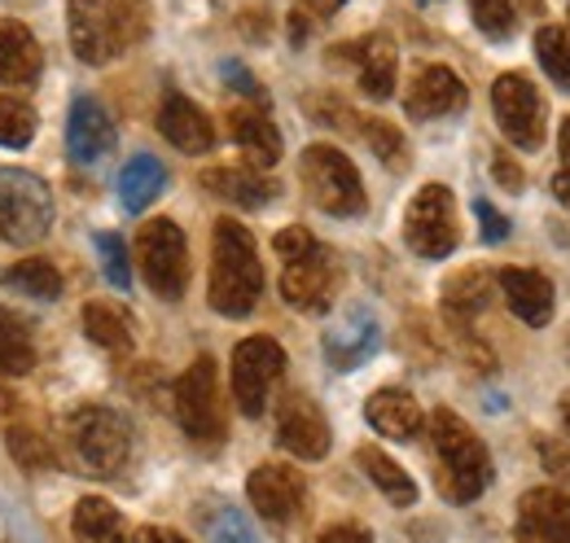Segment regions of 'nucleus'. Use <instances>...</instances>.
Here are the masks:
<instances>
[{
	"label": "nucleus",
	"mask_w": 570,
	"mask_h": 543,
	"mask_svg": "<svg viewBox=\"0 0 570 543\" xmlns=\"http://www.w3.org/2000/svg\"><path fill=\"white\" fill-rule=\"evenodd\" d=\"M364 416H368V425H373L382 438H395V443H413V438L422 434V425H426L417 399H413L409 391H395V386L368 395Z\"/></svg>",
	"instance_id": "22"
},
{
	"label": "nucleus",
	"mask_w": 570,
	"mask_h": 543,
	"mask_svg": "<svg viewBox=\"0 0 570 543\" xmlns=\"http://www.w3.org/2000/svg\"><path fill=\"white\" fill-rule=\"evenodd\" d=\"M228 136L237 140V149L246 154V162L255 171L277 167V158H282V132L273 128V119L259 106H233L228 110Z\"/></svg>",
	"instance_id": "20"
},
{
	"label": "nucleus",
	"mask_w": 570,
	"mask_h": 543,
	"mask_svg": "<svg viewBox=\"0 0 570 543\" xmlns=\"http://www.w3.org/2000/svg\"><path fill=\"white\" fill-rule=\"evenodd\" d=\"M470 13H474V27H479L488 40H509V36L518 31L513 0H470Z\"/></svg>",
	"instance_id": "36"
},
{
	"label": "nucleus",
	"mask_w": 570,
	"mask_h": 543,
	"mask_svg": "<svg viewBox=\"0 0 570 543\" xmlns=\"http://www.w3.org/2000/svg\"><path fill=\"white\" fill-rule=\"evenodd\" d=\"M500 289L509 298V312L522 325H549L553 320V280L535 268H504L500 272Z\"/></svg>",
	"instance_id": "19"
},
{
	"label": "nucleus",
	"mask_w": 570,
	"mask_h": 543,
	"mask_svg": "<svg viewBox=\"0 0 570 543\" xmlns=\"http://www.w3.org/2000/svg\"><path fill=\"white\" fill-rule=\"evenodd\" d=\"M356 132L368 140V149H373L391 171H404V167H409V145H404V136L395 132L386 119H360Z\"/></svg>",
	"instance_id": "34"
},
{
	"label": "nucleus",
	"mask_w": 570,
	"mask_h": 543,
	"mask_svg": "<svg viewBox=\"0 0 570 543\" xmlns=\"http://www.w3.org/2000/svg\"><path fill=\"white\" fill-rule=\"evenodd\" d=\"M377 346H382L377 320H373L368 312H352V316L325 338V355H330V364H334L338 373H352V368H360Z\"/></svg>",
	"instance_id": "24"
},
{
	"label": "nucleus",
	"mask_w": 570,
	"mask_h": 543,
	"mask_svg": "<svg viewBox=\"0 0 570 543\" xmlns=\"http://www.w3.org/2000/svg\"><path fill=\"white\" fill-rule=\"evenodd\" d=\"M53 228V194L40 176L0 167V241L36 246Z\"/></svg>",
	"instance_id": "4"
},
{
	"label": "nucleus",
	"mask_w": 570,
	"mask_h": 543,
	"mask_svg": "<svg viewBox=\"0 0 570 543\" xmlns=\"http://www.w3.org/2000/svg\"><path fill=\"white\" fill-rule=\"evenodd\" d=\"M158 132L167 136L176 149H185V154H207L215 145V128H212V119H207V110L194 106V101L180 97V92H171V97L163 101V110H158Z\"/></svg>",
	"instance_id": "21"
},
{
	"label": "nucleus",
	"mask_w": 570,
	"mask_h": 543,
	"mask_svg": "<svg viewBox=\"0 0 570 543\" xmlns=\"http://www.w3.org/2000/svg\"><path fill=\"white\" fill-rule=\"evenodd\" d=\"M246 495H250V504H255V513H259L264 522L285 526V522L298 517L307 486H303V474L289 470V465H259V470L250 474V482H246Z\"/></svg>",
	"instance_id": "13"
},
{
	"label": "nucleus",
	"mask_w": 570,
	"mask_h": 543,
	"mask_svg": "<svg viewBox=\"0 0 570 543\" xmlns=\"http://www.w3.org/2000/svg\"><path fill=\"white\" fill-rule=\"evenodd\" d=\"M83 334L101 351H110V355H128L132 351V320L110 303H88L83 307Z\"/></svg>",
	"instance_id": "29"
},
{
	"label": "nucleus",
	"mask_w": 570,
	"mask_h": 543,
	"mask_svg": "<svg viewBox=\"0 0 570 543\" xmlns=\"http://www.w3.org/2000/svg\"><path fill=\"white\" fill-rule=\"evenodd\" d=\"M67 27H71L75 58L88 67H106L145 40L149 4L145 0H71Z\"/></svg>",
	"instance_id": "1"
},
{
	"label": "nucleus",
	"mask_w": 570,
	"mask_h": 543,
	"mask_svg": "<svg viewBox=\"0 0 570 543\" xmlns=\"http://www.w3.org/2000/svg\"><path fill=\"white\" fill-rule=\"evenodd\" d=\"M321 543H373V540H368V531H364V526L343 522V526H330V531L321 535Z\"/></svg>",
	"instance_id": "45"
},
{
	"label": "nucleus",
	"mask_w": 570,
	"mask_h": 543,
	"mask_svg": "<svg viewBox=\"0 0 570 543\" xmlns=\"http://www.w3.org/2000/svg\"><path fill=\"white\" fill-rule=\"evenodd\" d=\"M465 83L461 75L448 67H422L409 83V97H404V110L409 119H443V115H456L465 110Z\"/></svg>",
	"instance_id": "17"
},
{
	"label": "nucleus",
	"mask_w": 570,
	"mask_h": 543,
	"mask_svg": "<svg viewBox=\"0 0 570 543\" xmlns=\"http://www.w3.org/2000/svg\"><path fill=\"white\" fill-rule=\"evenodd\" d=\"M303 189L312 194V203L321 206L325 215H360L364 210V185H360L356 162L334 149V145H307L303 149Z\"/></svg>",
	"instance_id": "6"
},
{
	"label": "nucleus",
	"mask_w": 570,
	"mask_h": 543,
	"mask_svg": "<svg viewBox=\"0 0 570 543\" xmlns=\"http://www.w3.org/2000/svg\"><path fill=\"white\" fill-rule=\"evenodd\" d=\"M163 185H167L163 162L149 158V154H137V158L119 171V203H124V210H145V206L163 194Z\"/></svg>",
	"instance_id": "28"
},
{
	"label": "nucleus",
	"mask_w": 570,
	"mask_h": 543,
	"mask_svg": "<svg viewBox=\"0 0 570 543\" xmlns=\"http://www.w3.org/2000/svg\"><path fill=\"white\" fill-rule=\"evenodd\" d=\"M36 136V110L18 97H0V145L4 149H22Z\"/></svg>",
	"instance_id": "35"
},
{
	"label": "nucleus",
	"mask_w": 570,
	"mask_h": 543,
	"mask_svg": "<svg viewBox=\"0 0 570 543\" xmlns=\"http://www.w3.org/2000/svg\"><path fill=\"white\" fill-rule=\"evenodd\" d=\"M198 185H203L207 194H215V198H224V203L246 206V210L268 206L273 194H277L273 180H264L259 171H246V167H212V171L198 176Z\"/></svg>",
	"instance_id": "25"
},
{
	"label": "nucleus",
	"mask_w": 570,
	"mask_h": 543,
	"mask_svg": "<svg viewBox=\"0 0 570 543\" xmlns=\"http://www.w3.org/2000/svg\"><path fill=\"white\" fill-rule=\"evenodd\" d=\"M40 45L31 36V27H22L18 18H0V83L4 88H27L40 79Z\"/></svg>",
	"instance_id": "23"
},
{
	"label": "nucleus",
	"mask_w": 570,
	"mask_h": 543,
	"mask_svg": "<svg viewBox=\"0 0 570 543\" xmlns=\"http://www.w3.org/2000/svg\"><path fill=\"white\" fill-rule=\"evenodd\" d=\"M212 543H259V540H255L250 522L237 509H224V513L212 517Z\"/></svg>",
	"instance_id": "39"
},
{
	"label": "nucleus",
	"mask_w": 570,
	"mask_h": 543,
	"mask_svg": "<svg viewBox=\"0 0 570 543\" xmlns=\"http://www.w3.org/2000/svg\"><path fill=\"white\" fill-rule=\"evenodd\" d=\"M67 149L75 162H101L115 149V124L97 97H75L67 119Z\"/></svg>",
	"instance_id": "18"
},
{
	"label": "nucleus",
	"mask_w": 570,
	"mask_h": 543,
	"mask_svg": "<svg viewBox=\"0 0 570 543\" xmlns=\"http://www.w3.org/2000/svg\"><path fill=\"white\" fill-rule=\"evenodd\" d=\"M417 4H434V0H417Z\"/></svg>",
	"instance_id": "52"
},
{
	"label": "nucleus",
	"mask_w": 570,
	"mask_h": 543,
	"mask_svg": "<svg viewBox=\"0 0 570 543\" xmlns=\"http://www.w3.org/2000/svg\"><path fill=\"white\" fill-rule=\"evenodd\" d=\"M492 110H497L500 132L509 136L518 149H540L544 145V97L527 75H518V70L500 75L497 88H492Z\"/></svg>",
	"instance_id": "11"
},
{
	"label": "nucleus",
	"mask_w": 570,
	"mask_h": 543,
	"mask_svg": "<svg viewBox=\"0 0 570 543\" xmlns=\"http://www.w3.org/2000/svg\"><path fill=\"white\" fill-rule=\"evenodd\" d=\"M0 280H4L9 289L27 294V298H40V303H49V298L62 294V272L53 268L49 259H18L13 268H4Z\"/></svg>",
	"instance_id": "32"
},
{
	"label": "nucleus",
	"mask_w": 570,
	"mask_h": 543,
	"mask_svg": "<svg viewBox=\"0 0 570 543\" xmlns=\"http://www.w3.org/2000/svg\"><path fill=\"white\" fill-rule=\"evenodd\" d=\"M562 421H567V430H570V391L562 395Z\"/></svg>",
	"instance_id": "51"
},
{
	"label": "nucleus",
	"mask_w": 570,
	"mask_h": 543,
	"mask_svg": "<svg viewBox=\"0 0 570 543\" xmlns=\"http://www.w3.org/2000/svg\"><path fill=\"white\" fill-rule=\"evenodd\" d=\"M492 176H497L504 189H522V185H527L522 167H513V158H509V154H492Z\"/></svg>",
	"instance_id": "44"
},
{
	"label": "nucleus",
	"mask_w": 570,
	"mask_h": 543,
	"mask_svg": "<svg viewBox=\"0 0 570 543\" xmlns=\"http://www.w3.org/2000/svg\"><path fill=\"white\" fill-rule=\"evenodd\" d=\"M71 526L79 543H119V535H124L119 509H115L110 500H97V495H88V500L75 504Z\"/></svg>",
	"instance_id": "30"
},
{
	"label": "nucleus",
	"mask_w": 570,
	"mask_h": 543,
	"mask_svg": "<svg viewBox=\"0 0 570 543\" xmlns=\"http://www.w3.org/2000/svg\"><path fill=\"white\" fill-rule=\"evenodd\" d=\"M488 303H492V276L483 268L456 272V276L443 285V307H448V320H456V325L474 320Z\"/></svg>",
	"instance_id": "26"
},
{
	"label": "nucleus",
	"mask_w": 570,
	"mask_h": 543,
	"mask_svg": "<svg viewBox=\"0 0 570 543\" xmlns=\"http://www.w3.org/2000/svg\"><path fill=\"white\" fill-rule=\"evenodd\" d=\"M71 447L92 477H115L132 456V425L115 407H79L71 416Z\"/></svg>",
	"instance_id": "5"
},
{
	"label": "nucleus",
	"mask_w": 570,
	"mask_h": 543,
	"mask_svg": "<svg viewBox=\"0 0 570 543\" xmlns=\"http://www.w3.org/2000/svg\"><path fill=\"white\" fill-rule=\"evenodd\" d=\"M430 443H434L439 486H443L448 500L470 504V500H479L488 491V482H492V456L479 443V434L452 407H439L430 416Z\"/></svg>",
	"instance_id": "3"
},
{
	"label": "nucleus",
	"mask_w": 570,
	"mask_h": 543,
	"mask_svg": "<svg viewBox=\"0 0 570 543\" xmlns=\"http://www.w3.org/2000/svg\"><path fill=\"white\" fill-rule=\"evenodd\" d=\"M518 540L570 543V495L562 486H535L518 500Z\"/></svg>",
	"instance_id": "14"
},
{
	"label": "nucleus",
	"mask_w": 570,
	"mask_h": 543,
	"mask_svg": "<svg viewBox=\"0 0 570 543\" xmlns=\"http://www.w3.org/2000/svg\"><path fill=\"white\" fill-rule=\"evenodd\" d=\"M562 154H567V167H570V119H567V128H562Z\"/></svg>",
	"instance_id": "50"
},
{
	"label": "nucleus",
	"mask_w": 570,
	"mask_h": 543,
	"mask_svg": "<svg viewBox=\"0 0 570 543\" xmlns=\"http://www.w3.org/2000/svg\"><path fill=\"white\" fill-rule=\"evenodd\" d=\"M522 9L527 13H544V0H522Z\"/></svg>",
	"instance_id": "49"
},
{
	"label": "nucleus",
	"mask_w": 570,
	"mask_h": 543,
	"mask_svg": "<svg viewBox=\"0 0 570 543\" xmlns=\"http://www.w3.org/2000/svg\"><path fill=\"white\" fill-rule=\"evenodd\" d=\"M553 198H558L562 206H570V171L553 176Z\"/></svg>",
	"instance_id": "47"
},
{
	"label": "nucleus",
	"mask_w": 570,
	"mask_h": 543,
	"mask_svg": "<svg viewBox=\"0 0 570 543\" xmlns=\"http://www.w3.org/2000/svg\"><path fill=\"white\" fill-rule=\"evenodd\" d=\"M97 250H101V272H106V280H110L115 289H124V294H128V285H132V268H128V246H124V237L101 233V237H97Z\"/></svg>",
	"instance_id": "38"
},
{
	"label": "nucleus",
	"mask_w": 570,
	"mask_h": 543,
	"mask_svg": "<svg viewBox=\"0 0 570 543\" xmlns=\"http://www.w3.org/2000/svg\"><path fill=\"white\" fill-rule=\"evenodd\" d=\"M176 421L180 430L203 443V447H215L224 438V404H219V373H215L212 355H198L185 377L176 382Z\"/></svg>",
	"instance_id": "8"
},
{
	"label": "nucleus",
	"mask_w": 570,
	"mask_h": 543,
	"mask_svg": "<svg viewBox=\"0 0 570 543\" xmlns=\"http://www.w3.org/2000/svg\"><path fill=\"white\" fill-rule=\"evenodd\" d=\"M343 4H347V0H307V9H312V13H321V18H325V13H334V9H343Z\"/></svg>",
	"instance_id": "48"
},
{
	"label": "nucleus",
	"mask_w": 570,
	"mask_h": 543,
	"mask_svg": "<svg viewBox=\"0 0 570 543\" xmlns=\"http://www.w3.org/2000/svg\"><path fill=\"white\" fill-rule=\"evenodd\" d=\"M273 246H277V255H282V259H294V255L312 250V246H316V237H312L307 228L289 224V228H282V233H277V241H273Z\"/></svg>",
	"instance_id": "41"
},
{
	"label": "nucleus",
	"mask_w": 570,
	"mask_h": 543,
	"mask_svg": "<svg viewBox=\"0 0 570 543\" xmlns=\"http://www.w3.org/2000/svg\"><path fill=\"white\" fill-rule=\"evenodd\" d=\"M474 215H479V224H483V237H488V241H504V237H509V219H504L488 198H479V203H474Z\"/></svg>",
	"instance_id": "42"
},
{
	"label": "nucleus",
	"mask_w": 570,
	"mask_h": 543,
	"mask_svg": "<svg viewBox=\"0 0 570 543\" xmlns=\"http://www.w3.org/2000/svg\"><path fill=\"white\" fill-rule=\"evenodd\" d=\"M9 456L22 470H49L53 465V447L49 438H40L36 430H9Z\"/></svg>",
	"instance_id": "37"
},
{
	"label": "nucleus",
	"mask_w": 570,
	"mask_h": 543,
	"mask_svg": "<svg viewBox=\"0 0 570 543\" xmlns=\"http://www.w3.org/2000/svg\"><path fill=\"white\" fill-rule=\"evenodd\" d=\"M540 461H544V470L558 477L562 486L570 491V452L562 443H553V438H540Z\"/></svg>",
	"instance_id": "40"
},
{
	"label": "nucleus",
	"mask_w": 570,
	"mask_h": 543,
	"mask_svg": "<svg viewBox=\"0 0 570 543\" xmlns=\"http://www.w3.org/2000/svg\"><path fill=\"white\" fill-rule=\"evenodd\" d=\"M285 373V351L273 338H246L233 351V399L246 416H264L273 386Z\"/></svg>",
	"instance_id": "10"
},
{
	"label": "nucleus",
	"mask_w": 570,
	"mask_h": 543,
	"mask_svg": "<svg viewBox=\"0 0 570 543\" xmlns=\"http://www.w3.org/2000/svg\"><path fill=\"white\" fill-rule=\"evenodd\" d=\"M456 203L452 189L443 185H422L417 198L404 210V241L422 259H448L456 250Z\"/></svg>",
	"instance_id": "9"
},
{
	"label": "nucleus",
	"mask_w": 570,
	"mask_h": 543,
	"mask_svg": "<svg viewBox=\"0 0 570 543\" xmlns=\"http://www.w3.org/2000/svg\"><path fill=\"white\" fill-rule=\"evenodd\" d=\"M334 62H352L360 88L373 101H386L395 92L400 58H395V40L391 36H364V40H352V45H338L334 49Z\"/></svg>",
	"instance_id": "16"
},
{
	"label": "nucleus",
	"mask_w": 570,
	"mask_h": 543,
	"mask_svg": "<svg viewBox=\"0 0 570 543\" xmlns=\"http://www.w3.org/2000/svg\"><path fill=\"white\" fill-rule=\"evenodd\" d=\"M277 443L298 461H321L330 452V421L307 395H289L277 412Z\"/></svg>",
	"instance_id": "15"
},
{
	"label": "nucleus",
	"mask_w": 570,
	"mask_h": 543,
	"mask_svg": "<svg viewBox=\"0 0 570 543\" xmlns=\"http://www.w3.org/2000/svg\"><path fill=\"white\" fill-rule=\"evenodd\" d=\"M137 264H141L145 285L176 303L189 285V246H185V233L176 219H149L137 233Z\"/></svg>",
	"instance_id": "7"
},
{
	"label": "nucleus",
	"mask_w": 570,
	"mask_h": 543,
	"mask_svg": "<svg viewBox=\"0 0 570 543\" xmlns=\"http://www.w3.org/2000/svg\"><path fill=\"white\" fill-rule=\"evenodd\" d=\"M224 79H228V83H237V92H242V97H250V101H264V88L255 83V75L242 67V62H224Z\"/></svg>",
	"instance_id": "43"
},
{
	"label": "nucleus",
	"mask_w": 570,
	"mask_h": 543,
	"mask_svg": "<svg viewBox=\"0 0 570 543\" xmlns=\"http://www.w3.org/2000/svg\"><path fill=\"white\" fill-rule=\"evenodd\" d=\"M535 58H540L544 75H549L558 88L570 92V22L567 27H540V36H535Z\"/></svg>",
	"instance_id": "33"
},
{
	"label": "nucleus",
	"mask_w": 570,
	"mask_h": 543,
	"mask_svg": "<svg viewBox=\"0 0 570 543\" xmlns=\"http://www.w3.org/2000/svg\"><path fill=\"white\" fill-rule=\"evenodd\" d=\"M264 294V264L250 228L219 219L212 237V307L219 316H250Z\"/></svg>",
	"instance_id": "2"
},
{
	"label": "nucleus",
	"mask_w": 570,
	"mask_h": 543,
	"mask_svg": "<svg viewBox=\"0 0 570 543\" xmlns=\"http://www.w3.org/2000/svg\"><path fill=\"white\" fill-rule=\"evenodd\" d=\"M334 289H338V268H334L330 250L312 246V250L285 259L282 294L294 312H312V316L325 312V307L334 303Z\"/></svg>",
	"instance_id": "12"
},
{
	"label": "nucleus",
	"mask_w": 570,
	"mask_h": 543,
	"mask_svg": "<svg viewBox=\"0 0 570 543\" xmlns=\"http://www.w3.org/2000/svg\"><path fill=\"white\" fill-rule=\"evenodd\" d=\"M132 543H189L185 535H176V531H163V526H141Z\"/></svg>",
	"instance_id": "46"
},
{
	"label": "nucleus",
	"mask_w": 570,
	"mask_h": 543,
	"mask_svg": "<svg viewBox=\"0 0 570 543\" xmlns=\"http://www.w3.org/2000/svg\"><path fill=\"white\" fill-rule=\"evenodd\" d=\"M356 465L368 474V482L391 500V504H400V509H409V504H417V482L404 474L382 447H360L356 452Z\"/></svg>",
	"instance_id": "27"
},
{
	"label": "nucleus",
	"mask_w": 570,
	"mask_h": 543,
	"mask_svg": "<svg viewBox=\"0 0 570 543\" xmlns=\"http://www.w3.org/2000/svg\"><path fill=\"white\" fill-rule=\"evenodd\" d=\"M36 368V346L27 325L0 307V382H13V377H27Z\"/></svg>",
	"instance_id": "31"
}]
</instances>
